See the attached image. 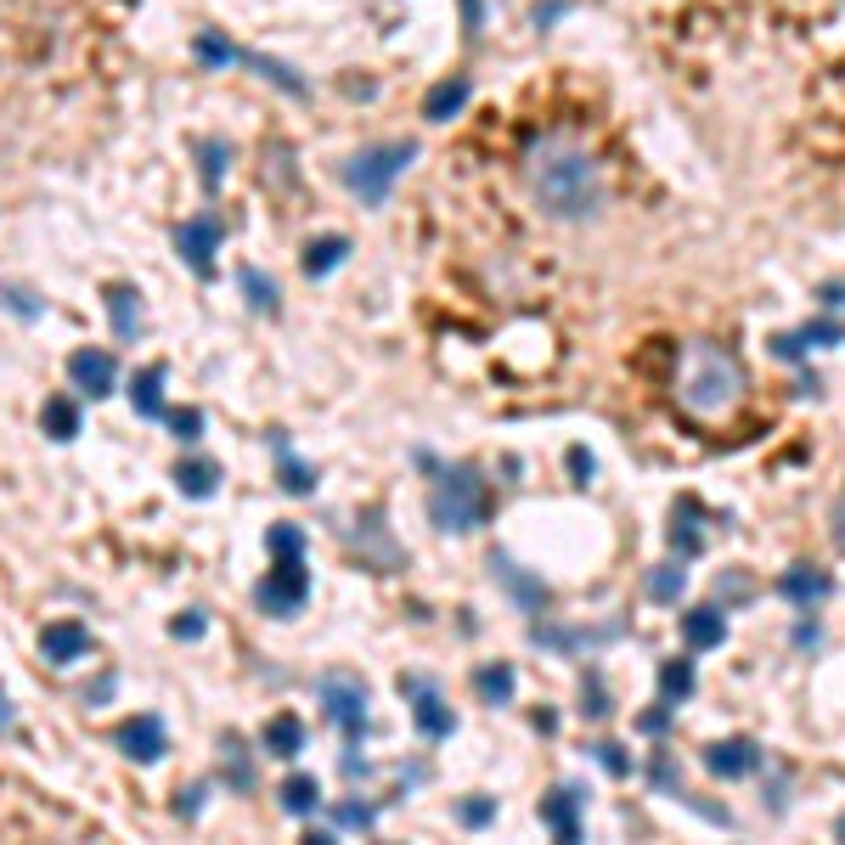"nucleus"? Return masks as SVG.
<instances>
[{
    "mask_svg": "<svg viewBox=\"0 0 845 845\" xmlns=\"http://www.w3.org/2000/svg\"><path fill=\"white\" fill-rule=\"evenodd\" d=\"M305 598H311V570H305V553H277L271 575L254 586V604H260L266 615H277V620H293V615L305 609Z\"/></svg>",
    "mask_w": 845,
    "mask_h": 845,
    "instance_id": "423d86ee",
    "label": "nucleus"
},
{
    "mask_svg": "<svg viewBox=\"0 0 845 845\" xmlns=\"http://www.w3.org/2000/svg\"><path fill=\"white\" fill-rule=\"evenodd\" d=\"M468 96H474V79H468V74L440 79V85L423 96V119H429V124H452V119L468 108Z\"/></svg>",
    "mask_w": 845,
    "mask_h": 845,
    "instance_id": "dca6fc26",
    "label": "nucleus"
},
{
    "mask_svg": "<svg viewBox=\"0 0 845 845\" xmlns=\"http://www.w3.org/2000/svg\"><path fill=\"white\" fill-rule=\"evenodd\" d=\"M40 654L52 660V665L85 660V654H90V626H79V620H52V626L40 631Z\"/></svg>",
    "mask_w": 845,
    "mask_h": 845,
    "instance_id": "ddd939ff",
    "label": "nucleus"
},
{
    "mask_svg": "<svg viewBox=\"0 0 845 845\" xmlns=\"http://www.w3.org/2000/svg\"><path fill=\"white\" fill-rule=\"evenodd\" d=\"M490 570H496V581H502V586L513 592V598H519V609H530V615H541V609H546V586H541V581H530V575H524V570L508 559V553H496V559H490Z\"/></svg>",
    "mask_w": 845,
    "mask_h": 845,
    "instance_id": "6ab92c4d",
    "label": "nucleus"
},
{
    "mask_svg": "<svg viewBox=\"0 0 845 845\" xmlns=\"http://www.w3.org/2000/svg\"><path fill=\"white\" fill-rule=\"evenodd\" d=\"M490 508H496V490H490V479L474 463H452V468L434 474V490H429V519H434V530L468 535V530L490 524Z\"/></svg>",
    "mask_w": 845,
    "mask_h": 845,
    "instance_id": "7ed1b4c3",
    "label": "nucleus"
},
{
    "mask_svg": "<svg viewBox=\"0 0 845 845\" xmlns=\"http://www.w3.org/2000/svg\"><path fill=\"white\" fill-rule=\"evenodd\" d=\"M660 693H665V705H682L693 693V660H665L660 665Z\"/></svg>",
    "mask_w": 845,
    "mask_h": 845,
    "instance_id": "473e14b6",
    "label": "nucleus"
},
{
    "mask_svg": "<svg viewBox=\"0 0 845 845\" xmlns=\"http://www.w3.org/2000/svg\"><path fill=\"white\" fill-rule=\"evenodd\" d=\"M12 727V700H7V687H0V733Z\"/></svg>",
    "mask_w": 845,
    "mask_h": 845,
    "instance_id": "5fc2aeb1",
    "label": "nucleus"
},
{
    "mask_svg": "<svg viewBox=\"0 0 845 845\" xmlns=\"http://www.w3.org/2000/svg\"><path fill=\"white\" fill-rule=\"evenodd\" d=\"M592 756H598V767H604L609 778H631V756L620 750V744L604 738V744H592Z\"/></svg>",
    "mask_w": 845,
    "mask_h": 845,
    "instance_id": "ea45409f",
    "label": "nucleus"
},
{
    "mask_svg": "<svg viewBox=\"0 0 845 845\" xmlns=\"http://www.w3.org/2000/svg\"><path fill=\"white\" fill-rule=\"evenodd\" d=\"M834 834H839V839H845V812H839V823H834Z\"/></svg>",
    "mask_w": 845,
    "mask_h": 845,
    "instance_id": "6e6d98bb",
    "label": "nucleus"
},
{
    "mask_svg": "<svg viewBox=\"0 0 845 845\" xmlns=\"http://www.w3.org/2000/svg\"><path fill=\"white\" fill-rule=\"evenodd\" d=\"M401 693L412 700V722H418V733H423V738H452V733H457L452 705L440 700V687H434L429 676H401Z\"/></svg>",
    "mask_w": 845,
    "mask_h": 845,
    "instance_id": "6e6552de",
    "label": "nucleus"
},
{
    "mask_svg": "<svg viewBox=\"0 0 845 845\" xmlns=\"http://www.w3.org/2000/svg\"><path fill=\"white\" fill-rule=\"evenodd\" d=\"M778 592H783L794 609H812V604H823L828 592H834V581H828L817 564H789V570L778 575Z\"/></svg>",
    "mask_w": 845,
    "mask_h": 845,
    "instance_id": "4468645a",
    "label": "nucleus"
},
{
    "mask_svg": "<svg viewBox=\"0 0 845 845\" xmlns=\"http://www.w3.org/2000/svg\"><path fill=\"white\" fill-rule=\"evenodd\" d=\"M277 794H282V806H288L293 817H316V812H322V783H316L311 772H288Z\"/></svg>",
    "mask_w": 845,
    "mask_h": 845,
    "instance_id": "b1692460",
    "label": "nucleus"
},
{
    "mask_svg": "<svg viewBox=\"0 0 845 845\" xmlns=\"http://www.w3.org/2000/svg\"><path fill=\"white\" fill-rule=\"evenodd\" d=\"M479 23H485V0H463V29H468V40H479Z\"/></svg>",
    "mask_w": 845,
    "mask_h": 845,
    "instance_id": "09e8293b",
    "label": "nucleus"
},
{
    "mask_svg": "<svg viewBox=\"0 0 845 845\" xmlns=\"http://www.w3.org/2000/svg\"><path fill=\"white\" fill-rule=\"evenodd\" d=\"M581 806H586V794H581L575 783H559V789L541 801V823L553 828L564 845H575V839H581Z\"/></svg>",
    "mask_w": 845,
    "mask_h": 845,
    "instance_id": "f8f14e48",
    "label": "nucleus"
},
{
    "mask_svg": "<svg viewBox=\"0 0 845 845\" xmlns=\"http://www.w3.org/2000/svg\"><path fill=\"white\" fill-rule=\"evenodd\" d=\"M767 344H772V356H778V361H801V356H806V344L794 338V333H778V338H767Z\"/></svg>",
    "mask_w": 845,
    "mask_h": 845,
    "instance_id": "c03bdc74",
    "label": "nucleus"
},
{
    "mask_svg": "<svg viewBox=\"0 0 845 845\" xmlns=\"http://www.w3.org/2000/svg\"><path fill=\"white\" fill-rule=\"evenodd\" d=\"M237 282H242L248 305H254L260 316H277V311H282V293H277V282H271L260 266H242V271H237Z\"/></svg>",
    "mask_w": 845,
    "mask_h": 845,
    "instance_id": "cd10ccee",
    "label": "nucleus"
},
{
    "mask_svg": "<svg viewBox=\"0 0 845 845\" xmlns=\"http://www.w3.org/2000/svg\"><path fill=\"white\" fill-rule=\"evenodd\" d=\"M513 687H519L513 665H479V671H474V693H479L485 705H508Z\"/></svg>",
    "mask_w": 845,
    "mask_h": 845,
    "instance_id": "c85d7f7f",
    "label": "nucleus"
},
{
    "mask_svg": "<svg viewBox=\"0 0 845 845\" xmlns=\"http://www.w3.org/2000/svg\"><path fill=\"white\" fill-rule=\"evenodd\" d=\"M220 237H226V231H220V215H209V209H204V215H192V220L175 231V254L192 266V277H204V282L215 277Z\"/></svg>",
    "mask_w": 845,
    "mask_h": 845,
    "instance_id": "0eeeda50",
    "label": "nucleus"
},
{
    "mask_svg": "<svg viewBox=\"0 0 845 845\" xmlns=\"http://www.w3.org/2000/svg\"><path fill=\"white\" fill-rule=\"evenodd\" d=\"M615 705H609V693H604V676L598 671H586V687H581V716L586 722H604Z\"/></svg>",
    "mask_w": 845,
    "mask_h": 845,
    "instance_id": "f704fd0d",
    "label": "nucleus"
},
{
    "mask_svg": "<svg viewBox=\"0 0 845 845\" xmlns=\"http://www.w3.org/2000/svg\"><path fill=\"white\" fill-rule=\"evenodd\" d=\"M68 378H74L79 394L102 401V394H113V383H119V367H113L108 350H74V356H68Z\"/></svg>",
    "mask_w": 845,
    "mask_h": 845,
    "instance_id": "9d476101",
    "label": "nucleus"
},
{
    "mask_svg": "<svg viewBox=\"0 0 845 845\" xmlns=\"http://www.w3.org/2000/svg\"><path fill=\"white\" fill-rule=\"evenodd\" d=\"M750 592H756V586L744 581V575H722V581H716V598H722V609H727V604H744Z\"/></svg>",
    "mask_w": 845,
    "mask_h": 845,
    "instance_id": "79ce46f5",
    "label": "nucleus"
},
{
    "mask_svg": "<svg viewBox=\"0 0 845 845\" xmlns=\"http://www.w3.org/2000/svg\"><path fill=\"white\" fill-rule=\"evenodd\" d=\"M671 711H676V705H660V711H649V716H642L637 727H642V733H665V722H671Z\"/></svg>",
    "mask_w": 845,
    "mask_h": 845,
    "instance_id": "8fccbe9b",
    "label": "nucleus"
},
{
    "mask_svg": "<svg viewBox=\"0 0 845 845\" xmlns=\"http://www.w3.org/2000/svg\"><path fill=\"white\" fill-rule=\"evenodd\" d=\"M654 789H660V794H682V783H676V772H671L665 756H654Z\"/></svg>",
    "mask_w": 845,
    "mask_h": 845,
    "instance_id": "a18cd8bd",
    "label": "nucleus"
},
{
    "mask_svg": "<svg viewBox=\"0 0 845 845\" xmlns=\"http://www.w3.org/2000/svg\"><path fill=\"white\" fill-rule=\"evenodd\" d=\"M794 642H801V649H806V642H817V620H801V626H794Z\"/></svg>",
    "mask_w": 845,
    "mask_h": 845,
    "instance_id": "3c124183",
    "label": "nucleus"
},
{
    "mask_svg": "<svg viewBox=\"0 0 845 845\" xmlns=\"http://www.w3.org/2000/svg\"><path fill=\"white\" fill-rule=\"evenodd\" d=\"M823 305H834V311L845 305V288H839V282H828V288H823Z\"/></svg>",
    "mask_w": 845,
    "mask_h": 845,
    "instance_id": "603ef678",
    "label": "nucleus"
},
{
    "mask_svg": "<svg viewBox=\"0 0 845 845\" xmlns=\"http://www.w3.org/2000/svg\"><path fill=\"white\" fill-rule=\"evenodd\" d=\"M744 389H750V378H744V361L727 350V344H687L682 350V372H676V401L693 412V418H727Z\"/></svg>",
    "mask_w": 845,
    "mask_h": 845,
    "instance_id": "f03ea898",
    "label": "nucleus"
},
{
    "mask_svg": "<svg viewBox=\"0 0 845 845\" xmlns=\"http://www.w3.org/2000/svg\"><path fill=\"white\" fill-rule=\"evenodd\" d=\"M412 159H418V141H378V147H361V153L344 164V186H350L367 209H383L389 186L407 175Z\"/></svg>",
    "mask_w": 845,
    "mask_h": 845,
    "instance_id": "20e7f679",
    "label": "nucleus"
},
{
    "mask_svg": "<svg viewBox=\"0 0 845 845\" xmlns=\"http://www.w3.org/2000/svg\"><path fill=\"white\" fill-rule=\"evenodd\" d=\"M113 744H119L130 761L153 767V761H164V750H170V733H164V722H159L153 711H141V716H130V722L113 733Z\"/></svg>",
    "mask_w": 845,
    "mask_h": 845,
    "instance_id": "1a4fd4ad",
    "label": "nucleus"
},
{
    "mask_svg": "<svg viewBox=\"0 0 845 845\" xmlns=\"http://www.w3.org/2000/svg\"><path fill=\"white\" fill-rule=\"evenodd\" d=\"M192 57L204 63V68H237V63H242V45H231V40H220V34H197V40H192Z\"/></svg>",
    "mask_w": 845,
    "mask_h": 845,
    "instance_id": "7c9ffc66",
    "label": "nucleus"
},
{
    "mask_svg": "<svg viewBox=\"0 0 845 845\" xmlns=\"http://www.w3.org/2000/svg\"><path fill=\"white\" fill-rule=\"evenodd\" d=\"M220 778H226V789H237V794L254 789V761H248V744H242L237 733L220 738Z\"/></svg>",
    "mask_w": 845,
    "mask_h": 845,
    "instance_id": "4be33fe9",
    "label": "nucleus"
},
{
    "mask_svg": "<svg viewBox=\"0 0 845 845\" xmlns=\"http://www.w3.org/2000/svg\"><path fill=\"white\" fill-rule=\"evenodd\" d=\"M237 68H254L260 79H271L277 90H288V96H305L311 85L300 79V68H288V63H277V57H260V52H242V63Z\"/></svg>",
    "mask_w": 845,
    "mask_h": 845,
    "instance_id": "bb28decb",
    "label": "nucleus"
},
{
    "mask_svg": "<svg viewBox=\"0 0 845 845\" xmlns=\"http://www.w3.org/2000/svg\"><path fill=\"white\" fill-rule=\"evenodd\" d=\"M130 407H136L141 423H159V418H164V367H159V361L141 367V372L130 378Z\"/></svg>",
    "mask_w": 845,
    "mask_h": 845,
    "instance_id": "a211bd4d",
    "label": "nucleus"
},
{
    "mask_svg": "<svg viewBox=\"0 0 845 845\" xmlns=\"http://www.w3.org/2000/svg\"><path fill=\"white\" fill-rule=\"evenodd\" d=\"M794 338H801L806 350H828V344H845V327H839V322H806Z\"/></svg>",
    "mask_w": 845,
    "mask_h": 845,
    "instance_id": "c9c22d12",
    "label": "nucleus"
},
{
    "mask_svg": "<svg viewBox=\"0 0 845 845\" xmlns=\"http://www.w3.org/2000/svg\"><path fill=\"white\" fill-rule=\"evenodd\" d=\"M175 812H181V817H197V812H204V783H192L181 801H175Z\"/></svg>",
    "mask_w": 845,
    "mask_h": 845,
    "instance_id": "de8ad7c7",
    "label": "nucleus"
},
{
    "mask_svg": "<svg viewBox=\"0 0 845 845\" xmlns=\"http://www.w3.org/2000/svg\"><path fill=\"white\" fill-rule=\"evenodd\" d=\"M271 452H277V474H282V490H288V496H311V490H316V468H305L300 457H293L282 434L271 440Z\"/></svg>",
    "mask_w": 845,
    "mask_h": 845,
    "instance_id": "a878e982",
    "label": "nucleus"
},
{
    "mask_svg": "<svg viewBox=\"0 0 845 845\" xmlns=\"http://www.w3.org/2000/svg\"><path fill=\"white\" fill-rule=\"evenodd\" d=\"M839 546H845V513H839Z\"/></svg>",
    "mask_w": 845,
    "mask_h": 845,
    "instance_id": "4d7b16f0",
    "label": "nucleus"
},
{
    "mask_svg": "<svg viewBox=\"0 0 845 845\" xmlns=\"http://www.w3.org/2000/svg\"><path fill=\"white\" fill-rule=\"evenodd\" d=\"M682 637H687V649H693V654L722 649V642H727V609H716V604L687 609V615H682Z\"/></svg>",
    "mask_w": 845,
    "mask_h": 845,
    "instance_id": "f3484780",
    "label": "nucleus"
},
{
    "mask_svg": "<svg viewBox=\"0 0 845 845\" xmlns=\"http://www.w3.org/2000/svg\"><path fill=\"white\" fill-rule=\"evenodd\" d=\"M108 316H113V333H119V344H136L141 333H147V316H141V293L130 288V282H108Z\"/></svg>",
    "mask_w": 845,
    "mask_h": 845,
    "instance_id": "2eb2a0df",
    "label": "nucleus"
},
{
    "mask_svg": "<svg viewBox=\"0 0 845 845\" xmlns=\"http://www.w3.org/2000/svg\"><path fill=\"white\" fill-rule=\"evenodd\" d=\"M175 490L192 496V502H209L220 490V468L209 457H186V463H175Z\"/></svg>",
    "mask_w": 845,
    "mask_h": 845,
    "instance_id": "412c9836",
    "label": "nucleus"
},
{
    "mask_svg": "<svg viewBox=\"0 0 845 845\" xmlns=\"http://www.w3.org/2000/svg\"><path fill=\"white\" fill-rule=\"evenodd\" d=\"M266 541H271V559H277V553H305V530H300V524H288V519L271 524Z\"/></svg>",
    "mask_w": 845,
    "mask_h": 845,
    "instance_id": "a19ab883",
    "label": "nucleus"
},
{
    "mask_svg": "<svg viewBox=\"0 0 845 845\" xmlns=\"http://www.w3.org/2000/svg\"><path fill=\"white\" fill-rule=\"evenodd\" d=\"M164 423L175 429V440H181V445H192V440H204V412H197V407H181V412H164Z\"/></svg>",
    "mask_w": 845,
    "mask_h": 845,
    "instance_id": "e433bc0d",
    "label": "nucleus"
},
{
    "mask_svg": "<svg viewBox=\"0 0 845 845\" xmlns=\"http://www.w3.org/2000/svg\"><path fill=\"white\" fill-rule=\"evenodd\" d=\"M344 260H350V237H338V231H333V237L305 242V260H300V266H305V277H311V282H322V277H333Z\"/></svg>",
    "mask_w": 845,
    "mask_h": 845,
    "instance_id": "aec40b11",
    "label": "nucleus"
},
{
    "mask_svg": "<svg viewBox=\"0 0 845 845\" xmlns=\"http://www.w3.org/2000/svg\"><path fill=\"white\" fill-rule=\"evenodd\" d=\"M682 586H687V570H682V564H665V570L649 575V598H654V604H676Z\"/></svg>",
    "mask_w": 845,
    "mask_h": 845,
    "instance_id": "72a5a7b5",
    "label": "nucleus"
},
{
    "mask_svg": "<svg viewBox=\"0 0 845 845\" xmlns=\"http://www.w3.org/2000/svg\"><path fill=\"white\" fill-rule=\"evenodd\" d=\"M0 300H7L18 316H40V305H34V293H23V288H7V293H0Z\"/></svg>",
    "mask_w": 845,
    "mask_h": 845,
    "instance_id": "49530a36",
    "label": "nucleus"
},
{
    "mask_svg": "<svg viewBox=\"0 0 845 845\" xmlns=\"http://www.w3.org/2000/svg\"><path fill=\"white\" fill-rule=\"evenodd\" d=\"M705 767H711L716 778H727V783H733V778H750V772L761 767V744L744 738V733H738V738H722V744H711V750H705Z\"/></svg>",
    "mask_w": 845,
    "mask_h": 845,
    "instance_id": "9b49d317",
    "label": "nucleus"
},
{
    "mask_svg": "<svg viewBox=\"0 0 845 845\" xmlns=\"http://www.w3.org/2000/svg\"><path fill=\"white\" fill-rule=\"evenodd\" d=\"M671 546H676V559H693L705 546V535H700V502H693V496H682L676 513H671Z\"/></svg>",
    "mask_w": 845,
    "mask_h": 845,
    "instance_id": "5701e85b",
    "label": "nucleus"
},
{
    "mask_svg": "<svg viewBox=\"0 0 845 845\" xmlns=\"http://www.w3.org/2000/svg\"><path fill=\"white\" fill-rule=\"evenodd\" d=\"M170 631H175L181 642H197V637H204V631H209V620H204V609H186V615H181V620H175Z\"/></svg>",
    "mask_w": 845,
    "mask_h": 845,
    "instance_id": "37998d69",
    "label": "nucleus"
},
{
    "mask_svg": "<svg viewBox=\"0 0 845 845\" xmlns=\"http://www.w3.org/2000/svg\"><path fill=\"white\" fill-rule=\"evenodd\" d=\"M316 700L327 711V722L344 733V744H361L367 738V682L350 676V671H327L316 682Z\"/></svg>",
    "mask_w": 845,
    "mask_h": 845,
    "instance_id": "39448f33",
    "label": "nucleus"
},
{
    "mask_svg": "<svg viewBox=\"0 0 845 845\" xmlns=\"http://www.w3.org/2000/svg\"><path fill=\"white\" fill-rule=\"evenodd\" d=\"M260 738H266V750H271V756L293 761V756L305 750V722H300V716H271Z\"/></svg>",
    "mask_w": 845,
    "mask_h": 845,
    "instance_id": "393cba45",
    "label": "nucleus"
},
{
    "mask_svg": "<svg viewBox=\"0 0 845 845\" xmlns=\"http://www.w3.org/2000/svg\"><path fill=\"white\" fill-rule=\"evenodd\" d=\"M40 423H45V434H52V440H74L79 434V407L68 401V394H52L45 412H40Z\"/></svg>",
    "mask_w": 845,
    "mask_h": 845,
    "instance_id": "2f4dec72",
    "label": "nucleus"
},
{
    "mask_svg": "<svg viewBox=\"0 0 845 845\" xmlns=\"http://www.w3.org/2000/svg\"><path fill=\"white\" fill-rule=\"evenodd\" d=\"M197 159H204V192L215 197V192H220V181H226V170H231V141H220V136L197 141Z\"/></svg>",
    "mask_w": 845,
    "mask_h": 845,
    "instance_id": "c756f323",
    "label": "nucleus"
},
{
    "mask_svg": "<svg viewBox=\"0 0 845 845\" xmlns=\"http://www.w3.org/2000/svg\"><path fill=\"white\" fill-rule=\"evenodd\" d=\"M333 823H338V828H372L378 812H372L367 801H338V806H333Z\"/></svg>",
    "mask_w": 845,
    "mask_h": 845,
    "instance_id": "58836bf2",
    "label": "nucleus"
},
{
    "mask_svg": "<svg viewBox=\"0 0 845 845\" xmlns=\"http://www.w3.org/2000/svg\"><path fill=\"white\" fill-rule=\"evenodd\" d=\"M457 823H463V828L496 823V794H474V801H463V806H457Z\"/></svg>",
    "mask_w": 845,
    "mask_h": 845,
    "instance_id": "4c0bfd02",
    "label": "nucleus"
},
{
    "mask_svg": "<svg viewBox=\"0 0 845 845\" xmlns=\"http://www.w3.org/2000/svg\"><path fill=\"white\" fill-rule=\"evenodd\" d=\"M524 186L541 215L553 220H592L604 209V164L586 153L575 136H541L524 153Z\"/></svg>",
    "mask_w": 845,
    "mask_h": 845,
    "instance_id": "f257e3e1",
    "label": "nucleus"
},
{
    "mask_svg": "<svg viewBox=\"0 0 845 845\" xmlns=\"http://www.w3.org/2000/svg\"><path fill=\"white\" fill-rule=\"evenodd\" d=\"M570 468H575V474L586 479V474H592V457H586V452H570Z\"/></svg>",
    "mask_w": 845,
    "mask_h": 845,
    "instance_id": "864d4df0",
    "label": "nucleus"
}]
</instances>
